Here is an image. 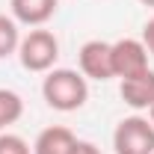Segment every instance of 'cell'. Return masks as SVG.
Listing matches in <instances>:
<instances>
[{"label": "cell", "instance_id": "12", "mask_svg": "<svg viewBox=\"0 0 154 154\" xmlns=\"http://www.w3.org/2000/svg\"><path fill=\"white\" fill-rule=\"evenodd\" d=\"M142 45L148 48V54L154 57V18L145 21V27H142Z\"/></svg>", "mask_w": 154, "mask_h": 154}, {"label": "cell", "instance_id": "11", "mask_svg": "<svg viewBox=\"0 0 154 154\" xmlns=\"http://www.w3.org/2000/svg\"><path fill=\"white\" fill-rule=\"evenodd\" d=\"M0 154H33V148H30V142L24 136L3 131L0 134Z\"/></svg>", "mask_w": 154, "mask_h": 154}, {"label": "cell", "instance_id": "6", "mask_svg": "<svg viewBox=\"0 0 154 154\" xmlns=\"http://www.w3.org/2000/svg\"><path fill=\"white\" fill-rule=\"evenodd\" d=\"M119 92H122V101L131 110H151V104H154V71L148 68L142 74L125 77Z\"/></svg>", "mask_w": 154, "mask_h": 154}, {"label": "cell", "instance_id": "7", "mask_svg": "<svg viewBox=\"0 0 154 154\" xmlns=\"http://www.w3.org/2000/svg\"><path fill=\"white\" fill-rule=\"evenodd\" d=\"M59 0H9V9H12V18L18 24L27 27H42L54 18Z\"/></svg>", "mask_w": 154, "mask_h": 154}, {"label": "cell", "instance_id": "1", "mask_svg": "<svg viewBox=\"0 0 154 154\" xmlns=\"http://www.w3.org/2000/svg\"><path fill=\"white\" fill-rule=\"evenodd\" d=\"M42 98L59 113H74L89 98V83L74 68H51L42 80Z\"/></svg>", "mask_w": 154, "mask_h": 154}, {"label": "cell", "instance_id": "4", "mask_svg": "<svg viewBox=\"0 0 154 154\" xmlns=\"http://www.w3.org/2000/svg\"><path fill=\"white\" fill-rule=\"evenodd\" d=\"M77 62H80V74L86 80H113V42H104V38H89L80 54H77Z\"/></svg>", "mask_w": 154, "mask_h": 154}, {"label": "cell", "instance_id": "13", "mask_svg": "<svg viewBox=\"0 0 154 154\" xmlns=\"http://www.w3.org/2000/svg\"><path fill=\"white\" fill-rule=\"evenodd\" d=\"M71 154H101V148H98L95 142H86V139H77L74 148H71Z\"/></svg>", "mask_w": 154, "mask_h": 154}, {"label": "cell", "instance_id": "10", "mask_svg": "<svg viewBox=\"0 0 154 154\" xmlns=\"http://www.w3.org/2000/svg\"><path fill=\"white\" fill-rule=\"evenodd\" d=\"M21 116H24V101H21L18 92L12 89H0V131L15 125Z\"/></svg>", "mask_w": 154, "mask_h": 154}, {"label": "cell", "instance_id": "2", "mask_svg": "<svg viewBox=\"0 0 154 154\" xmlns=\"http://www.w3.org/2000/svg\"><path fill=\"white\" fill-rule=\"evenodd\" d=\"M18 59L27 71L48 74L59 59V38L51 30H45V27H33L27 36H21Z\"/></svg>", "mask_w": 154, "mask_h": 154}, {"label": "cell", "instance_id": "9", "mask_svg": "<svg viewBox=\"0 0 154 154\" xmlns=\"http://www.w3.org/2000/svg\"><path fill=\"white\" fill-rule=\"evenodd\" d=\"M18 45H21L18 21L12 18V15H3V12H0V59L18 54Z\"/></svg>", "mask_w": 154, "mask_h": 154}, {"label": "cell", "instance_id": "15", "mask_svg": "<svg viewBox=\"0 0 154 154\" xmlns=\"http://www.w3.org/2000/svg\"><path fill=\"white\" fill-rule=\"evenodd\" d=\"M148 119H151V122H154V104H151V110H148Z\"/></svg>", "mask_w": 154, "mask_h": 154}, {"label": "cell", "instance_id": "3", "mask_svg": "<svg viewBox=\"0 0 154 154\" xmlns=\"http://www.w3.org/2000/svg\"><path fill=\"white\" fill-rule=\"evenodd\" d=\"M116 154H154V122L145 116H128L113 131Z\"/></svg>", "mask_w": 154, "mask_h": 154}, {"label": "cell", "instance_id": "5", "mask_svg": "<svg viewBox=\"0 0 154 154\" xmlns=\"http://www.w3.org/2000/svg\"><path fill=\"white\" fill-rule=\"evenodd\" d=\"M148 48L142 45V38H119L113 42V74L119 80L134 77L148 71Z\"/></svg>", "mask_w": 154, "mask_h": 154}, {"label": "cell", "instance_id": "14", "mask_svg": "<svg viewBox=\"0 0 154 154\" xmlns=\"http://www.w3.org/2000/svg\"><path fill=\"white\" fill-rule=\"evenodd\" d=\"M139 3H142V6H151V9H154V0H139Z\"/></svg>", "mask_w": 154, "mask_h": 154}, {"label": "cell", "instance_id": "8", "mask_svg": "<svg viewBox=\"0 0 154 154\" xmlns=\"http://www.w3.org/2000/svg\"><path fill=\"white\" fill-rule=\"evenodd\" d=\"M77 136L65 128V125H51L36 136L33 142V154H71Z\"/></svg>", "mask_w": 154, "mask_h": 154}]
</instances>
